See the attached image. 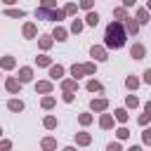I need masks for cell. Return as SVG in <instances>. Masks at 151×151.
<instances>
[{"instance_id": "1", "label": "cell", "mask_w": 151, "mask_h": 151, "mask_svg": "<svg viewBox=\"0 0 151 151\" xmlns=\"http://www.w3.org/2000/svg\"><path fill=\"white\" fill-rule=\"evenodd\" d=\"M125 38H127V31H125V24L123 21H111L104 31V45L109 50H120L125 45Z\"/></svg>"}, {"instance_id": "2", "label": "cell", "mask_w": 151, "mask_h": 151, "mask_svg": "<svg viewBox=\"0 0 151 151\" xmlns=\"http://www.w3.org/2000/svg\"><path fill=\"white\" fill-rule=\"evenodd\" d=\"M97 71V64L94 61H87V64H73L71 66V78H83V76H94Z\"/></svg>"}, {"instance_id": "3", "label": "cell", "mask_w": 151, "mask_h": 151, "mask_svg": "<svg viewBox=\"0 0 151 151\" xmlns=\"http://www.w3.org/2000/svg\"><path fill=\"white\" fill-rule=\"evenodd\" d=\"M57 9V7H54ZM54 9L52 7H42V5H38V9H35V19H40V21H54Z\"/></svg>"}, {"instance_id": "4", "label": "cell", "mask_w": 151, "mask_h": 151, "mask_svg": "<svg viewBox=\"0 0 151 151\" xmlns=\"http://www.w3.org/2000/svg\"><path fill=\"white\" fill-rule=\"evenodd\" d=\"M90 57H92L94 61H106V59H109V52H106V47H101V45H92V47H90Z\"/></svg>"}, {"instance_id": "5", "label": "cell", "mask_w": 151, "mask_h": 151, "mask_svg": "<svg viewBox=\"0 0 151 151\" xmlns=\"http://www.w3.org/2000/svg\"><path fill=\"white\" fill-rule=\"evenodd\" d=\"M123 24H125V31H127V33H132V35H137V33H139V21H137L134 17H125V19H123Z\"/></svg>"}, {"instance_id": "6", "label": "cell", "mask_w": 151, "mask_h": 151, "mask_svg": "<svg viewBox=\"0 0 151 151\" xmlns=\"http://www.w3.org/2000/svg\"><path fill=\"white\" fill-rule=\"evenodd\" d=\"M130 57H132V59H137V61H139V59H144V57H146V47H144L142 42H134V45L130 47Z\"/></svg>"}, {"instance_id": "7", "label": "cell", "mask_w": 151, "mask_h": 151, "mask_svg": "<svg viewBox=\"0 0 151 151\" xmlns=\"http://www.w3.org/2000/svg\"><path fill=\"white\" fill-rule=\"evenodd\" d=\"M66 73V68L61 64H50V80H61Z\"/></svg>"}, {"instance_id": "8", "label": "cell", "mask_w": 151, "mask_h": 151, "mask_svg": "<svg viewBox=\"0 0 151 151\" xmlns=\"http://www.w3.org/2000/svg\"><path fill=\"white\" fill-rule=\"evenodd\" d=\"M21 85H24V83H21L19 78H7V80H5V90L12 92V94H17V92L21 90Z\"/></svg>"}, {"instance_id": "9", "label": "cell", "mask_w": 151, "mask_h": 151, "mask_svg": "<svg viewBox=\"0 0 151 151\" xmlns=\"http://www.w3.org/2000/svg\"><path fill=\"white\" fill-rule=\"evenodd\" d=\"M21 33H24V38H28V40H31V38H35V35H38V26H35L33 21H26V24H24V28H21Z\"/></svg>"}, {"instance_id": "10", "label": "cell", "mask_w": 151, "mask_h": 151, "mask_svg": "<svg viewBox=\"0 0 151 151\" xmlns=\"http://www.w3.org/2000/svg\"><path fill=\"white\" fill-rule=\"evenodd\" d=\"M90 109H92V111H106V109H109V101H106L104 97H97V99L90 101Z\"/></svg>"}, {"instance_id": "11", "label": "cell", "mask_w": 151, "mask_h": 151, "mask_svg": "<svg viewBox=\"0 0 151 151\" xmlns=\"http://www.w3.org/2000/svg\"><path fill=\"white\" fill-rule=\"evenodd\" d=\"M66 35H68V31H66L64 26H59V24H57V26H54V31H52V38H54L57 42H64V40H66Z\"/></svg>"}, {"instance_id": "12", "label": "cell", "mask_w": 151, "mask_h": 151, "mask_svg": "<svg viewBox=\"0 0 151 151\" xmlns=\"http://www.w3.org/2000/svg\"><path fill=\"white\" fill-rule=\"evenodd\" d=\"M19 80L21 83H31L33 80V68L31 66H21L19 68Z\"/></svg>"}, {"instance_id": "13", "label": "cell", "mask_w": 151, "mask_h": 151, "mask_svg": "<svg viewBox=\"0 0 151 151\" xmlns=\"http://www.w3.org/2000/svg\"><path fill=\"white\" fill-rule=\"evenodd\" d=\"M52 87H54V85H52L50 80H38V83H35V92H40V94H50Z\"/></svg>"}, {"instance_id": "14", "label": "cell", "mask_w": 151, "mask_h": 151, "mask_svg": "<svg viewBox=\"0 0 151 151\" xmlns=\"http://www.w3.org/2000/svg\"><path fill=\"white\" fill-rule=\"evenodd\" d=\"M149 17H151V12H149L146 7H142V9H137V14H134V19L139 21V26H142V24H149V21H151Z\"/></svg>"}, {"instance_id": "15", "label": "cell", "mask_w": 151, "mask_h": 151, "mask_svg": "<svg viewBox=\"0 0 151 151\" xmlns=\"http://www.w3.org/2000/svg\"><path fill=\"white\" fill-rule=\"evenodd\" d=\"M52 45H54V38H52V35H40V38H38V47H40V50L47 52Z\"/></svg>"}, {"instance_id": "16", "label": "cell", "mask_w": 151, "mask_h": 151, "mask_svg": "<svg viewBox=\"0 0 151 151\" xmlns=\"http://www.w3.org/2000/svg\"><path fill=\"white\" fill-rule=\"evenodd\" d=\"M14 66H17V59H14V57H9V54H7V57H0V68L12 71Z\"/></svg>"}, {"instance_id": "17", "label": "cell", "mask_w": 151, "mask_h": 151, "mask_svg": "<svg viewBox=\"0 0 151 151\" xmlns=\"http://www.w3.org/2000/svg\"><path fill=\"white\" fill-rule=\"evenodd\" d=\"M99 127H101V130H111V127H113V116H111V113H101Z\"/></svg>"}, {"instance_id": "18", "label": "cell", "mask_w": 151, "mask_h": 151, "mask_svg": "<svg viewBox=\"0 0 151 151\" xmlns=\"http://www.w3.org/2000/svg\"><path fill=\"white\" fill-rule=\"evenodd\" d=\"M90 142H92V134L90 132H78L76 134V144L78 146H90Z\"/></svg>"}, {"instance_id": "19", "label": "cell", "mask_w": 151, "mask_h": 151, "mask_svg": "<svg viewBox=\"0 0 151 151\" xmlns=\"http://www.w3.org/2000/svg\"><path fill=\"white\" fill-rule=\"evenodd\" d=\"M61 90L76 92V90H78V80H76V78H61Z\"/></svg>"}, {"instance_id": "20", "label": "cell", "mask_w": 151, "mask_h": 151, "mask_svg": "<svg viewBox=\"0 0 151 151\" xmlns=\"http://www.w3.org/2000/svg\"><path fill=\"white\" fill-rule=\"evenodd\" d=\"M85 87H87V92H104V85H101L99 80H94V78H90Z\"/></svg>"}, {"instance_id": "21", "label": "cell", "mask_w": 151, "mask_h": 151, "mask_svg": "<svg viewBox=\"0 0 151 151\" xmlns=\"http://www.w3.org/2000/svg\"><path fill=\"white\" fill-rule=\"evenodd\" d=\"M7 109L14 111V113H21V111H24V101H21V99H9V101H7Z\"/></svg>"}, {"instance_id": "22", "label": "cell", "mask_w": 151, "mask_h": 151, "mask_svg": "<svg viewBox=\"0 0 151 151\" xmlns=\"http://www.w3.org/2000/svg\"><path fill=\"white\" fill-rule=\"evenodd\" d=\"M85 24H87V26H97V24H99V14L92 12V9H87V14H85Z\"/></svg>"}, {"instance_id": "23", "label": "cell", "mask_w": 151, "mask_h": 151, "mask_svg": "<svg viewBox=\"0 0 151 151\" xmlns=\"http://www.w3.org/2000/svg\"><path fill=\"white\" fill-rule=\"evenodd\" d=\"M127 118H130V113H127L125 109H116V111H113V120H118V123H127Z\"/></svg>"}, {"instance_id": "24", "label": "cell", "mask_w": 151, "mask_h": 151, "mask_svg": "<svg viewBox=\"0 0 151 151\" xmlns=\"http://www.w3.org/2000/svg\"><path fill=\"white\" fill-rule=\"evenodd\" d=\"M83 28H85V21L83 19H73L71 21V33H80Z\"/></svg>"}, {"instance_id": "25", "label": "cell", "mask_w": 151, "mask_h": 151, "mask_svg": "<svg viewBox=\"0 0 151 151\" xmlns=\"http://www.w3.org/2000/svg\"><path fill=\"white\" fill-rule=\"evenodd\" d=\"M125 87H127V90H137V87H139V78L127 76V78H125Z\"/></svg>"}, {"instance_id": "26", "label": "cell", "mask_w": 151, "mask_h": 151, "mask_svg": "<svg viewBox=\"0 0 151 151\" xmlns=\"http://www.w3.org/2000/svg\"><path fill=\"white\" fill-rule=\"evenodd\" d=\"M78 9H80V7H78L76 2H68V5L64 7V12H66V17H76V14H78Z\"/></svg>"}, {"instance_id": "27", "label": "cell", "mask_w": 151, "mask_h": 151, "mask_svg": "<svg viewBox=\"0 0 151 151\" xmlns=\"http://www.w3.org/2000/svg\"><path fill=\"white\" fill-rule=\"evenodd\" d=\"M5 14H7V17H12V19H24V17H26V12H24V9H5Z\"/></svg>"}, {"instance_id": "28", "label": "cell", "mask_w": 151, "mask_h": 151, "mask_svg": "<svg viewBox=\"0 0 151 151\" xmlns=\"http://www.w3.org/2000/svg\"><path fill=\"white\" fill-rule=\"evenodd\" d=\"M35 64H38V66H50V64H52V57H47V54H38V57H35Z\"/></svg>"}, {"instance_id": "29", "label": "cell", "mask_w": 151, "mask_h": 151, "mask_svg": "<svg viewBox=\"0 0 151 151\" xmlns=\"http://www.w3.org/2000/svg\"><path fill=\"white\" fill-rule=\"evenodd\" d=\"M54 104H57V99H54L52 94H47V97H42V101H40V106H42V109H52Z\"/></svg>"}, {"instance_id": "30", "label": "cell", "mask_w": 151, "mask_h": 151, "mask_svg": "<svg viewBox=\"0 0 151 151\" xmlns=\"http://www.w3.org/2000/svg\"><path fill=\"white\" fill-rule=\"evenodd\" d=\"M125 106H127V109H137V106H139V99H137L134 94H127V97H125Z\"/></svg>"}, {"instance_id": "31", "label": "cell", "mask_w": 151, "mask_h": 151, "mask_svg": "<svg viewBox=\"0 0 151 151\" xmlns=\"http://www.w3.org/2000/svg\"><path fill=\"white\" fill-rule=\"evenodd\" d=\"M113 17H116L118 21H123V19L127 17V7H116V9H113Z\"/></svg>"}, {"instance_id": "32", "label": "cell", "mask_w": 151, "mask_h": 151, "mask_svg": "<svg viewBox=\"0 0 151 151\" xmlns=\"http://www.w3.org/2000/svg\"><path fill=\"white\" fill-rule=\"evenodd\" d=\"M42 125H45L47 130H54V127H57V118H54V116H45V120H42Z\"/></svg>"}, {"instance_id": "33", "label": "cell", "mask_w": 151, "mask_h": 151, "mask_svg": "<svg viewBox=\"0 0 151 151\" xmlns=\"http://www.w3.org/2000/svg\"><path fill=\"white\" fill-rule=\"evenodd\" d=\"M61 99H64L66 104H71V101L76 99V92H71V90H61Z\"/></svg>"}, {"instance_id": "34", "label": "cell", "mask_w": 151, "mask_h": 151, "mask_svg": "<svg viewBox=\"0 0 151 151\" xmlns=\"http://www.w3.org/2000/svg\"><path fill=\"white\" fill-rule=\"evenodd\" d=\"M78 123H80V125H90V123H92V113H80V116H78Z\"/></svg>"}, {"instance_id": "35", "label": "cell", "mask_w": 151, "mask_h": 151, "mask_svg": "<svg viewBox=\"0 0 151 151\" xmlns=\"http://www.w3.org/2000/svg\"><path fill=\"white\" fill-rule=\"evenodd\" d=\"M42 149H57V139L45 137V139H42Z\"/></svg>"}, {"instance_id": "36", "label": "cell", "mask_w": 151, "mask_h": 151, "mask_svg": "<svg viewBox=\"0 0 151 151\" xmlns=\"http://www.w3.org/2000/svg\"><path fill=\"white\" fill-rule=\"evenodd\" d=\"M116 134H118V139H127V137H130V130H127V127H118Z\"/></svg>"}, {"instance_id": "37", "label": "cell", "mask_w": 151, "mask_h": 151, "mask_svg": "<svg viewBox=\"0 0 151 151\" xmlns=\"http://www.w3.org/2000/svg\"><path fill=\"white\" fill-rule=\"evenodd\" d=\"M149 120H151V113H146V111H144V113H142V116L137 118V123H139V125H146Z\"/></svg>"}, {"instance_id": "38", "label": "cell", "mask_w": 151, "mask_h": 151, "mask_svg": "<svg viewBox=\"0 0 151 151\" xmlns=\"http://www.w3.org/2000/svg\"><path fill=\"white\" fill-rule=\"evenodd\" d=\"M92 5H94V0H80V2H78L80 9H92Z\"/></svg>"}, {"instance_id": "39", "label": "cell", "mask_w": 151, "mask_h": 151, "mask_svg": "<svg viewBox=\"0 0 151 151\" xmlns=\"http://www.w3.org/2000/svg\"><path fill=\"white\" fill-rule=\"evenodd\" d=\"M142 142H144V144H151V127H146V130L142 132Z\"/></svg>"}, {"instance_id": "40", "label": "cell", "mask_w": 151, "mask_h": 151, "mask_svg": "<svg viewBox=\"0 0 151 151\" xmlns=\"http://www.w3.org/2000/svg\"><path fill=\"white\" fill-rule=\"evenodd\" d=\"M40 5H42V7H52V9H54V7H57V0H40Z\"/></svg>"}, {"instance_id": "41", "label": "cell", "mask_w": 151, "mask_h": 151, "mask_svg": "<svg viewBox=\"0 0 151 151\" xmlns=\"http://www.w3.org/2000/svg\"><path fill=\"white\" fill-rule=\"evenodd\" d=\"M106 149H109V151H120V142H111Z\"/></svg>"}, {"instance_id": "42", "label": "cell", "mask_w": 151, "mask_h": 151, "mask_svg": "<svg viewBox=\"0 0 151 151\" xmlns=\"http://www.w3.org/2000/svg\"><path fill=\"white\" fill-rule=\"evenodd\" d=\"M144 83H146V85H151V68H146V71H144Z\"/></svg>"}, {"instance_id": "43", "label": "cell", "mask_w": 151, "mask_h": 151, "mask_svg": "<svg viewBox=\"0 0 151 151\" xmlns=\"http://www.w3.org/2000/svg\"><path fill=\"white\" fill-rule=\"evenodd\" d=\"M134 2H137V0H123V7H132Z\"/></svg>"}, {"instance_id": "44", "label": "cell", "mask_w": 151, "mask_h": 151, "mask_svg": "<svg viewBox=\"0 0 151 151\" xmlns=\"http://www.w3.org/2000/svg\"><path fill=\"white\" fill-rule=\"evenodd\" d=\"M12 146V142H0V149H9Z\"/></svg>"}, {"instance_id": "45", "label": "cell", "mask_w": 151, "mask_h": 151, "mask_svg": "<svg viewBox=\"0 0 151 151\" xmlns=\"http://www.w3.org/2000/svg\"><path fill=\"white\" fill-rule=\"evenodd\" d=\"M144 111H146V113H151V101H146V104H144Z\"/></svg>"}, {"instance_id": "46", "label": "cell", "mask_w": 151, "mask_h": 151, "mask_svg": "<svg viewBox=\"0 0 151 151\" xmlns=\"http://www.w3.org/2000/svg\"><path fill=\"white\" fill-rule=\"evenodd\" d=\"M0 2H2V5H14L17 0H0Z\"/></svg>"}, {"instance_id": "47", "label": "cell", "mask_w": 151, "mask_h": 151, "mask_svg": "<svg viewBox=\"0 0 151 151\" xmlns=\"http://www.w3.org/2000/svg\"><path fill=\"white\" fill-rule=\"evenodd\" d=\"M146 9H149V12H151V0H146Z\"/></svg>"}, {"instance_id": "48", "label": "cell", "mask_w": 151, "mask_h": 151, "mask_svg": "<svg viewBox=\"0 0 151 151\" xmlns=\"http://www.w3.org/2000/svg\"><path fill=\"white\" fill-rule=\"evenodd\" d=\"M0 134H2V130H0Z\"/></svg>"}]
</instances>
